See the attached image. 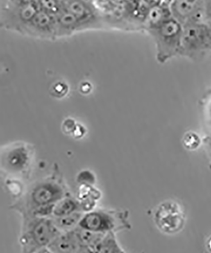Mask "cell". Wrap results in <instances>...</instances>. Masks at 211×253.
<instances>
[{
    "mask_svg": "<svg viewBox=\"0 0 211 253\" xmlns=\"http://www.w3.org/2000/svg\"><path fill=\"white\" fill-rule=\"evenodd\" d=\"M183 27L173 17L146 31L155 45L156 58L161 64L180 55Z\"/></svg>",
    "mask_w": 211,
    "mask_h": 253,
    "instance_id": "6da1fadb",
    "label": "cell"
},
{
    "mask_svg": "<svg viewBox=\"0 0 211 253\" xmlns=\"http://www.w3.org/2000/svg\"><path fill=\"white\" fill-rule=\"evenodd\" d=\"M40 9L39 1L3 0L0 6L1 26L6 30L25 35Z\"/></svg>",
    "mask_w": 211,
    "mask_h": 253,
    "instance_id": "7a4b0ae2",
    "label": "cell"
},
{
    "mask_svg": "<svg viewBox=\"0 0 211 253\" xmlns=\"http://www.w3.org/2000/svg\"><path fill=\"white\" fill-rule=\"evenodd\" d=\"M61 233L52 218H28L20 238L22 253H35L49 247Z\"/></svg>",
    "mask_w": 211,
    "mask_h": 253,
    "instance_id": "3957f363",
    "label": "cell"
},
{
    "mask_svg": "<svg viewBox=\"0 0 211 253\" xmlns=\"http://www.w3.org/2000/svg\"><path fill=\"white\" fill-rule=\"evenodd\" d=\"M183 27L180 55L192 61H200L211 51V26L206 22Z\"/></svg>",
    "mask_w": 211,
    "mask_h": 253,
    "instance_id": "277c9868",
    "label": "cell"
},
{
    "mask_svg": "<svg viewBox=\"0 0 211 253\" xmlns=\"http://www.w3.org/2000/svg\"><path fill=\"white\" fill-rule=\"evenodd\" d=\"M63 7L73 16L79 31L106 29L103 17L96 1H62Z\"/></svg>",
    "mask_w": 211,
    "mask_h": 253,
    "instance_id": "5b68a950",
    "label": "cell"
},
{
    "mask_svg": "<svg viewBox=\"0 0 211 253\" xmlns=\"http://www.w3.org/2000/svg\"><path fill=\"white\" fill-rule=\"evenodd\" d=\"M64 196V189L58 183L49 180L38 183L26 197L25 207L28 217H31L38 210L55 205Z\"/></svg>",
    "mask_w": 211,
    "mask_h": 253,
    "instance_id": "8992f818",
    "label": "cell"
},
{
    "mask_svg": "<svg viewBox=\"0 0 211 253\" xmlns=\"http://www.w3.org/2000/svg\"><path fill=\"white\" fill-rule=\"evenodd\" d=\"M124 214L98 210L84 214L78 227L97 233L107 234L126 227Z\"/></svg>",
    "mask_w": 211,
    "mask_h": 253,
    "instance_id": "52a82bcc",
    "label": "cell"
},
{
    "mask_svg": "<svg viewBox=\"0 0 211 253\" xmlns=\"http://www.w3.org/2000/svg\"><path fill=\"white\" fill-rule=\"evenodd\" d=\"M154 218L158 229L167 234L178 233L185 225L183 208L174 201H165L158 205L154 211Z\"/></svg>",
    "mask_w": 211,
    "mask_h": 253,
    "instance_id": "ba28073f",
    "label": "cell"
},
{
    "mask_svg": "<svg viewBox=\"0 0 211 253\" xmlns=\"http://www.w3.org/2000/svg\"><path fill=\"white\" fill-rule=\"evenodd\" d=\"M172 17L183 26L205 22L206 1H172Z\"/></svg>",
    "mask_w": 211,
    "mask_h": 253,
    "instance_id": "9c48e42d",
    "label": "cell"
},
{
    "mask_svg": "<svg viewBox=\"0 0 211 253\" xmlns=\"http://www.w3.org/2000/svg\"><path fill=\"white\" fill-rule=\"evenodd\" d=\"M25 36L43 40L56 39L55 16L40 8L32 19Z\"/></svg>",
    "mask_w": 211,
    "mask_h": 253,
    "instance_id": "30bf717a",
    "label": "cell"
},
{
    "mask_svg": "<svg viewBox=\"0 0 211 253\" xmlns=\"http://www.w3.org/2000/svg\"><path fill=\"white\" fill-rule=\"evenodd\" d=\"M172 17L171 1H154L144 26V31L151 30Z\"/></svg>",
    "mask_w": 211,
    "mask_h": 253,
    "instance_id": "8fae6325",
    "label": "cell"
},
{
    "mask_svg": "<svg viewBox=\"0 0 211 253\" xmlns=\"http://www.w3.org/2000/svg\"><path fill=\"white\" fill-rule=\"evenodd\" d=\"M81 247L82 246L72 230L62 232L48 248L52 253H76Z\"/></svg>",
    "mask_w": 211,
    "mask_h": 253,
    "instance_id": "7c38bea8",
    "label": "cell"
},
{
    "mask_svg": "<svg viewBox=\"0 0 211 253\" xmlns=\"http://www.w3.org/2000/svg\"><path fill=\"white\" fill-rule=\"evenodd\" d=\"M28 150L24 144H15L3 154L4 163L12 170L24 168L28 157Z\"/></svg>",
    "mask_w": 211,
    "mask_h": 253,
    "instance_id": "4fadbf2b",
    "label": "cell"
},
{
    "mask_svg": "<svg viewBox=\"0 0 211 253\" xmlns=\"http://www.w3.org/2000/svg\"><path fill=\"white\" fill-rule=\"evenodd\" d=\"M74 231L81 246L90 248L91 250L98 245L106 234L90 231V230L82 229L78 226L75 228Z\"/></svg>",
    "mask_w": 211,
    "mask_h": 253,
    "instance_id": "5bb4252c",
    "label": "cell"
},
{
    "mask_svg": "<svg viewBox=\"0 0 211 253\" xmlns=\"http://www.w3.org/2000/svg\"><path fill=\"white\" fill-rule=\"evenodd\" d=\"M92 251L93 253H125L118 243L114 232L106 234Z\"/></svg>",
    "mask_w": 211,
    "mask_h": 253,
    "instance_id": "9a60e30c",
    "label": "cell"
},
{
    "mask_svg": "<svg viewBox=\"0 0 211 253\" xmlns=\"http://www.w3.org/2000/svg\"><path fill=\"white\" fill-rule=\"evenodd\" d=\"M80 207L76 200L71 198H64L54 207L53 217H62L69 214L80 211Z\"/></svg>",
    "mask_w": 211,
    "mask_h": 253,
    "instance_id": "2e32d148",
    "label": "cell"
},
{
    "mask_svg": "<svg viewBox=\"0 0 211 253\" xmlns=\"http://www.w3.org/2000/svg\"><path fill=\"white\" fill-rule=\"evenodd\" d=\"M83 215L84 214L79 211L62 217H53L52 220L61 232H66L71 231L78 227Z\"/></svg>",
    "mask_w": 211,
    "mask_h": 253,
    "instance_id": "e0dca14e",
    "label": "cell"
},
{
    "mask_svg": "<svg viewBox=\"0 0 211 253\" xmlns=\"http://www.w3.org/2000/svg\"><path fill=\"white\" fill-rule=\"evenodd\" d=\"M183 145L188 150H195L198 148L201 144V139L196 132H186L182 139Z\"/></svg>",
    "mask_w": 211,
    "mask_h": 253,
    "instance_id": "ac0fdd59",
    "label": "cell"
},
{
    "mask_svg": "<svg viewBox=\"0 0 211 253\" xmlns=\"http://www.w3.org/2000/svg\"><path fill=\"white\" fill-rule=\"evenodd\" d=\"M206 115L211 124V94L206 103Z\"/></svg>",
    "mask_w": 211,
    "mask_h": 253,
    "instance_id": "d6986e66",
    "label": "cell"
},
{
    "mask_svg": "<svg viewBox=\"0 0 211 253\" xmlns=\"http://www.w3.org/2000/svg\"><path fill=\"white\" fill-rule=\"evenodd\" d=\"M76 253H93L92 250L86 247H81Z\"/></svg>",
    "mask_w": 211,
    "mask_h": 253,
    "instance_id": "ffe728a7",
    "label": "cell"
}]
</instances>
